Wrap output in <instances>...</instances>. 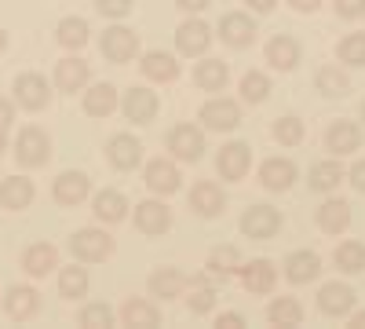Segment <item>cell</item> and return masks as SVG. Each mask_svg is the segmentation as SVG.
I'll return each instance as SVG.
<instances>
[{
  "mask_svg": "<svg viewBox=\"0 0 365 329\" xmlns=\"http://www.w3.org/2000/svg\"><path fill=\"white\" fill-rule=\"evenodd\" d=\"M15 158H19V165H26V168H41V165L51 158V139H48V132L37 128V125L22 128L19 139H15Z\"/></svg>",
  "mask_w": 365,
  "mask_h": 329,
  "instance_id": "cell-1",
  "label": "cell"
},
{
  "mask_svg": "<svg viewBox=\"0 0 365 329\" xmlns=\"http://www.w3.org/2000/svg\"><path fill=\"white\" fill-rule=\"evenodd\" d=\"M70 253L77 260H84V263H99V260H106L113 253V238L106 231H99V227H84V231H77L70 238Z\"/></svg>",
  "mask_w": 365,
  "mask_h": 329,
  "instance_id": "cell-2",
  "label": "cell"
},
{
  "mask_svg": "<svg viewBox=\"0 0 365 329\" xmlns=\"http://www.w3.org/2000/svg\"><path fill=\"white\" fill-rule=\"evenodd\" d=\"M15 103L22 110H44L51 103V84L41 77V74H19L15 77Z\"/></svg>",
  "mask_w": 365,
  "mask_h": 329,
  "instance_id": "cell-3",
  "label": "cell"
},
{
  "mask_svg": "<svg viewBox=\"0 0 365 329\" xmlns=\"http://www.w3.org/2000/svg\"><path fill=\"white\" fill-rule=\"evenodd\" d=\"M99 48H103V55L110 59V63H132L135 51H139V37L128 26H110V29H103Z\"/></svg>",
  "mask_w": 365,
  "mask_h": 329,
  "instance_id": "cell-4",
  "label": "cell"
},
{
  "mask_svg": "<svg viewBox=\"0 0 365 329\" xmlns=\"http://www.w3.org/2000/svg\"><path fill=\"white\" fill-rule=\"evenodd\" d=\"M201 121L212 132H234L241 125V106L234 99H208L201 106Z\"/></svg>",
  "mask_w": 365,
  "mask_h": 329,
  "instance_id": "cell-5",
  "label": "cell"
},
{
  "mask_svg": "<svg viewBox=\"0 0 365 329\" xmlns=\"http://www.w3.org/2000/svg\"><path fill=\"white\" fill-rule=\"evenodd\" d=\"M282 227V216L278 208L270 205H252L245 216H241V231H245V238H256V242H263V238H274Z\"/></svg>",
  "mask_w": 365,
  "mask_h": 329,
  "instance_id": "cell-6",
  "label": "cell"
},
{
  "mask_svg": "<svg viewBox=\"0 0 365 329\" xmlns=\"http://www.w3.org/2000/svg\"><path fill=\"white\" fill-rule=\"evenodd\" d=\"M168 151H172L179 161H197V158L205 154V136H201V128H194V125H175V128L168 132Z\"/></svg>",
  "mask_w": 365,
  "mask_h": 329,
  "instance_id": "cell-7",
  "label": "cell"
},
{
  "mask_svg": "<svg viewBox=\"0 0 365 329\" xmlns=\"http://www.w3.org/2000/svg\"><path fill=\"white\" fill-rule=\"evenodd\" d=\"M120 110H125V117L128 121H135V125H150L154 121V113H158V96L150 92V88H128L125 92V99H120Z\"/></svg>",
  "mask_w": 365,
  "mask_h": 329,
  "instance_id": "cell-8",
  "label": "cell"
},
{
  "mask_svg": "<svg viewBox=\"0 0 365 329\" xmlns=\"http://www.w3.org/2000/svg\"><path fill=\"white\" fill-rule=\"evenodd\" d=\"M4 311L15 322H29V318L41 311V293L34 285H11L4 293Z\"/></svg>",
  "mask_w": 365,
  "mask_h": 329,
  "instance_id": "cell-9",
  "label": "cell"
},
{
  "mask_svg": "<svg viewBox=\"0 0 365 329\" xmlns=\"http://www.w3.org/2000/svg\"><path fill=\"white\" fill-rule=\"evenodd\" d=\"M212 44V29L201 22V19H187L179 29H175V48L179 55H205Z\"/></svg>",
  "mask_w": 365,
  "mask_h": 329,
  "instance_id": "cell-10",
  "label": "cell"
},
{
  "mask_svg": "<svg viewBox=\"0 0 365 329\" xmlns=\"http://www.w3.org/2000/svg\"><path fill=\"white\" fill-rule=\"evenodd\" d=\"M88 77H91V70H88V63L84 59H77V55H66V59H58L55 63V88L58 92H81V88L88 84Z\"/></svg>",
  "mask_w": 365,
  "mask_h": 329,
  "instance_id": "cell-11",
  "label": "cell"
},
{
  "mask_svg": "<svg viewBox=\"0 0 365 329\" xmlns=\"http://www.w3.org/2000/svg\"><path fill=\"white\" fill-rule=\"evenodd\" d=\"M106 158H110V165L113 168H120V172H132L139 161H143V143L135 139V136H113L110 143H106Z\"/></svg>",
  "mask_w": 365,
  "mask_h": 329,
  "instance_id": "cell-12",
  "label": "cell"
},
{
  "mask_svg": "<svg viewBox=\"0 0 365 329\" xmlns=\"http://www.w3.org/2000/svg\"><path fill=\"white\" fill-rule=\"evenodd\" d=\"M318 308H322V315H329V318H344V315H351V308H354V289L344 285V282H329V285H322V293H318Z\"/></svg>",
  "mask_w": 365,
  "mask_h": 329,
  "instance_id": "cell-13",
  "label": "cell"
},
{
  "mask_svg": "<svg viewBox=\"0 0 365 329\" xmlns=\"http://www.w3.org/2000/svg\"><path fill=\"white\" fill-rule=\"evenodd\" d=\"M249 165H252V151H249V143H227L220 158H216V168L223 179H241V176H249Z\"/></svg>",
  "mask_w": 365,
  "mask_h": 329,
  "instance_id": "cell-14",
  "label": "cell"
},
{
  "mask_svg": "<svg viewBox=\"0 0 365 329\" xmlns=\"http://www.w3.org/2000/svg\"><path fill=\"white\" fill-rule=\"evenodd\" d=\"M55 267H58V249L48 246V242H37V246H29L22 253V271L29 278H48Z\"/></svg>",
  "mask_w": 365,
  "mask_h": 329,
  "instance_id": "cell-15",
  "label": "cell"
},
{
  "mask_svg": "<svg viewBox=\"0 0 365 329\" xmlns=\"http://www.w3.org/2000/svg\"><path fill=\"white\" fill-rule=\"evenodd\" d=\"M241 282H245L249 293L263 296V293L274 289V282H278V267L270 260H249V263H241Z\"/></svg>",
  "mask_w": 365,
  "mask_h": 329,
  "instance_id": "cell-16",
  "label": "cell"
},
{
  "mask_svg": "<svg viewBox=\"0 0 365 329\" xmlns=\"http://www.w3.org/2000/svg\"><path fill=\"white\" fill-rule=\"evenodd\" d=\"M135 227L143 234H165L172 227V208L165 201H143V205H135Z\"/></svg>",
  "mask_w": 365,
  "mask_h": 329,
  "instance_id": "cell-17",
  "label": "cell"
},
{
  "mask_svg": "<svg viewBox=\"0 0 365 329\" xmlns=\"http://www.w3.org/2000/svg\"><path fill=\"white\" fill-rule=\"evenodd\" d=\"M220 37H223L230 48H249V44L256 41V22H252L249 15L230 11V15H223V22H220Z\"/></svg>",
  "mask_w": 365,
  "mask_h": 329,
  "instance_id": "cell-18",
  "label": "cell"
},
{
  "mask_svg": "<svg viewBox=\"0 0 365 329\" xmlns=\"http://www.w3.org/2000/svg\"><path fill=\"white\" fill-rule=\"evenodd\" d=\"M88 191H91V183H88V176L84 172H63L55 179V187H51V194H55V201L58 205H81L84 198H88Z\"/></svg>",
  "mask_w": 365,
  "mask_h": 329,
  "instance_id": "cell-19",
  "label": "cell"
},
{
  "mask_svg": "<svg viewBox=\"0 0 365 329\" xmlns=\"http://www.w3.org/2000/svg\"><path fill=\"white\" fill-rule=\"evenodd\" d=\"M259 179L267 191H289L296 183V165L289 158H267L259 165Z\"/></svg>",
  "mask_w": 365,
  "mask_h": 329,
  "instance_id": "cell-20",
  "label": "cell"
},
{
  "mask_svg": "<svg viewBox=\"0 0 365 329\" xmlns=\"http://www.w3.org/2000/svg\"><path fill=\"white\" fill-rule=\"evenodd\" d=\"M146 187L154 191V194H175L179 191V168L172 165V161H165V158H154L146 165Z\"/></svg>",
  "mask_w": 365,
  "mask_h": 329,
  "instance_id": "cell-21",
  "label": "cell"
},
{
  "mask_svg": "<svg viewBox=\"0 0 365 329\" xmlns=\"http://www.w3.org/2000/svg\"><path fill=\"white\" fill-rule=\"evenodd\" d=\"M325 146L332 154H354L358 146H361V128L354 125V121H336V125H329V132H325Z\"/></svg>",
  "mask_w": 365,
  "mask_h": 329,
  "instance_id": "cell-22",
  "label": "cell"
},
{
  "mask_svg": "<svg viewBox=\"0 0 365 329\" xmlns=\"http://www.w3.org/2000/svg\"><path fill=\"white\" fill-rule=\"evenodd\" d=\"M29 201H34V179L8 176L4 183H0V205H4V208L19 213V208H29Z\"/></svg>",
  "mask_w": 365,
  "mask_h": 329,
  "instance_id": "cell-23",
  "label": "cell"
},
{
  "mask_svg": "<svg viewBox=\"0 0 365 329\" xmlns=\"http://www.w3.org/2000/svg\"><path fill=\"white\" fill-rule=\"evenodd\" d=\"M223 205H227L223 191L216 183H208V179H201V183L190 191V208H194L197 216H220Z\"/></svg>",
  "mask_w": 365,
  "mask_h": 329,
  "instance_id": "cell-24",
  "label": "cell"
},
{
  "mask_svg": "<svg viewBox=\"0 0 365 329\" xmlns=\"http://www.w3.org/2000/svg\"><path fill=\"white\" fill-rule=\"evenodd\" d=\"M318 271H322V260H318V253L299 249V253H292V256L285 260V278H289L292 285L314 282V278H318Z\"/></svg>",
  "mask_w": 365,
  "mask_h": 329,
  "instance_id": "cell-25",
  "label": "cell"
},
{
  "mask_svg": "<svg viewBox=\"0 0 365 329\" xmlns=\"http://www.w3.org/2000/svg\"><path fill=\"white\" fill-rule=\"evenodd\" d=\"M91 213H96L99 223H120L128 216V201H125V194H117V191H99L96 201H91Z\"/></svg>",
  "mask_w": 365,
  "mask_h": 329,
  "instance_id": "cell-26",
  "label": "cell"
},
{
  "mask_svg": "<svg viewBox=\"0 0 365 329\" xmlns=\"http://www.w3.org/2000/svg\"><path fill=\"white\" fill-rule=\"evenodd\" d=\"M267 63H270L274 70L289 74V70L299 63V44H296L292 37H285V34L270 37V44H267Z\"/></svg>",
  "mask_w": 365,
  "mask_h": 329,
  "instance_id": "cell-27",
  "label": "cell"
},
{
  "mask_svg": "<svg viewBox=\"0 0 365 329\" xmlns=\"http://www.w3.org/2000/svg\"><path fill=\"white\" fill-rule=\"evenodd\" d=\"M318 227H322L325 234H344V231L351 227V205L340 201V198L325 201V205L318 208Z\"/></svg>",
  "mask_w": 365,
  "mask_h": 329,
  "instance_id": "cell-28",
  "label": "cell"
},
{
  "mask_svg": "<svg viewBox=\"0 0 365 329\" xmlns=\"http://www.w3.org/2000/svg\"><path fill=\"white\" fill-rule=\"evenodd\" d=\"M143 74L150 81H161V84H172L179 77V63H175V55L168 51H146L143 55Z\"/></svg>",
  "mask_w": 365,
  "mask_h": 329,
  "instance_id": "cell-29",
  "label": "cell"
},
{
  "mask_svg": "<svg viewBox=\"0 0 365 329\" xmlns=\"http://www.w3.org/2000/svg\"><path fill=\"white\" fill-rule=\"evenodd\" d=\"M117 110V88L113 84H91L88 92H84V113L91 117H110Z\"/></svg>",
  "mask_w": 365,
  "mask_h": 329,
  "instance_id": "cell-30",
  "label": "cell"
},
{
  "mask_svg": "<svg viewBox=\"0 0 365 329\" xmlns=\"http://www.w3.org/2000/svg\"><path fill=\"white\" fill-rule=\"evenodd\" d=\"M187 289V275L175 271V267H161V271L150 275V293L161 296V300H172V296H182Z\"/></svg>",
  "mask_w": 365,
  "mask_h": 329,
  "instance_id": "cell-31",
  "label": "cell"
},
{
  "mask_svg": "<svg viewBox=\"0 0 365 329\" xmlns=\"http://www.w3.org/2000/svg\"><path fill=\"white\" fill-rule=\"evenodd\" d=\"M194 81H197V88H205V92H223L227 81H230V70H227V63H220V59H205V63H197V70H194Z\"/></svg>",
  "mask_w": 365,
  "mask_h": 329,
  "instance_id": "cell-32",
  "label": "cell"
},
{
  "mask_svg": "<svg viewBox=\"0 0 365 329\" xmlns=\"http://www.w3.org/2000/svg\"><path fill=\"white\" fill-rule=\"evenodd\" d=\"M120 322L135 325V329H154L161 322V315H158V308L150 300H125V308H120Z\"/></svg>",
  "mask_w": 365,
  "mask_h": 329,
  "instance_id": "cell-33",
  "label": "cell"
},
{
  "mask_svg": "<svg viewBox=\"0 0 365 329\" xmlns=\"http://www.w3.org/2000/svg\"><path fill=\"white\" fill-rule=\"evenodd\" d=\"M267 322H270V325H282V329H296V325L303 322L299 300H292V296H278V300L267 308Z\"/></svg>",
  "mask_w": 365,
  "mask_h": 329,
  "instance_id": "cell-34",
  "label": "cell"
},
{
  "mask_svg": "<svg viewBox=\"0 0 365 329\" xmlns=\"http://www.w3.org/2000/svg\"><path fill=\"white\" fill-rule=\"evenodd\" d=\"M84 293H88V271L84 267H63V271H58V296L81 300Z\"/></svg>",
  "mask_w": 365,
  "mask_h": 329,
  "instance_id": "cell-35",
  "label": "cell"
},
{
  "mask_svg": "<svg viewBox=\"0 0 365 329\" xmlns=\"http://www.w3.org/2000/svg\"><path fill=\"white\" fill-rule=\"evenodd\" d=\"M55 37H58V44H63V48L77 51V48L88 44V22L84 19H63V22H58V29H55Z\"/></svg>",
  "mask_w": 365,
  "mask_h": 329,
  "instance_id": "cell-36",
  "label": "cell"
},
{
  "mask_svg": "<svg viewBox=\"0 0 365 329\" xmlns=\"http://www.w3.org/2000/svg\"><path fill=\"white\" fill-rule=\"evenodd\" d=\"M187 285H190L187 304H190V311H194V315H208L212 308H216V289H212L205 278H194V282H187Z\"/></svg>",
  "mask_w": 365,
  "mask_h": 329,
  "instance_id": "cell-37",
  "label": "cell"
},
{
  "mask_svg": "<svg viewBox=\"0 0 365 329\" xmlns=\"http://www.w3.org/2000/svg\"><path fill=\"white\" fill-rule=\"evenodd\" d=\"M344 179V168L336 165V161H318L314 168H311V187L314 191H336V183Z\"/></svg>",
  "mask_w": 365,
  "mask_h": 329,
  "instance_id": "cell-38",
  "label": "cell"
},
{
  "mask_svg": "<svg viewBox=\"0 0 365 329\" xmlns=\"http://www.w3.org/2000/svg\"><path fill=\"white\" fill-rule=\"evenodd\" d=\"M347 88H351V81H347V74L344 70H336V66H325V70H318V92L322 96H347Z\"/></svg>",
  "mask_w": 365,
  "mask_h": 329,
  "instance_id": "cell-39",
  "label": "cell"
},
{
  "mask_svg": "<svg viewBox=\"0 0 365 329\" xmlns=\"http://www.w3.org/2000/svg\"><path fill=\"white\" fill-rule=\"evenodd\" d=\"M336 267H340V271H347V275L365 271V246L361 242H344L336 249Z\"/></svg>",
  "mask_w": 365,
  "mask_h": 329,
  "instance_id": "cell-40",
  "label": "cell"
},
{
  "mask_svg": "<svg viewBox=\"0 0 365 329\" xmlns=\"http://www.w3.org/2000/svg\"><path fill=\"white\" fill-rule=\"evenodd\" d=\"M267 96H270V81L263 74L249 70L245 77H241V99H245V103H263Z\"/></svg>",
  "mask_w": 365,
  "mask_h": 329,
  "instance_id": "cell-41",
  "label": "cell"
},
{
  "mask_svg": "<svg viewBox=\"0 0 365 329\" xmlns=\"http://www.w3.org/2000/svg\"><path fill=\"white\" fill-rule=\"evenodd\" d=\"M208 271H212V275H234V271H241V256H237V249H230V246L216 249V253L208 256Z\"/></svg>",
  "mask_w": 365,
  "mask_h": 329,
  "instance_id": "cell-42",
  "label": "cell"
},
{
  "mask_svg": "<svg viewBox=\"0 0 365 329\" xmlns=\"http://www.w3.org/2000/svg\"><path fill=\"white\" fill-rule=\"evenodd\" d=\"M340 63L365 66V34H351V37L340 41Z\"/></svg>",
  "mask_w": 365,
  "mask_h": 329,
  "instance_id": "cell-43",
  "label": "cell"
},
{
  "mask_svg": "<svg viewBox=\"0 0 365 329\" xmlns=\"http://www.w3.org/2000/svg\"><path fill=\"white\" fill-rule=\"evenodd\" d=\"M274 139L285 143V146L303 143V121L299 117H282V121H274Z\"/></svg>",
  "mask_w": 365,
  "mask_h": 329,
  "instance_id": "cell-44",
  "label": "cell"
},
{
  "mask_svg": "<svg viewBox=\"0 0 365 329\" xmlns=\"http://www.w3.org/2000/svg\"><path fill=\"white\" fill-rule=\"evenodd\" d=\"M81 325H88V329H110L113 325V311L106 304H88L81 311Z\"/></svg>",
  "mask_w": 365,
  "mask_h": 329,
  "instance_id": "cell-45",
  "label": "cell"
},
{
  "mask_svg": "<svg viewBox=\"0 0 365 329\" xmlns=\"http://www.w3.org/2000/svg\"><path fill=\"white\" fill-rule=\"evenodd\" d=\"M96 11L106 19H125L132 11V0H96Z\"/></svg>",
  "mask_w": 365,
  "mask_h": 329,
  "instance_id": "cell-46",
  "label": "cell"
},
{
  "mask_svg": "<svg viewBox=\"0 0 365 329\" xmlns=\"http://www.w3.org/2000/svg\"><path fill=\"white\" fill-rule=\"evenodd\" d=\"M332 4H336V15H344V19L365 15V0H332Z\"/></svg>",
  "mask_w": 365,
  "mask_h": 329,
  "instance_id": "cell-47",
  "label": "cell"
},
{
  "mask_svg": "<svg viewBox=\"0 0 365 329\" xmlns=\"http://www.w3.org/2000/svg\"><path fill=\"white\" fill-rule=\"evenodd\" d=\"M11 121H15V106H11L8 99H0V132H8Z\"/></svg>",
  "mask_w": 365,
  "mask_h": 329,
  "instance_id": "cell-48",
  "label": "cell"
},
{
  "mask_svg": "<svg viewBox=\"0 0 365 329\" xmlns=\"http://www.w3.org/2000/svg\"><path fill=\"white\" fill-rule=\"evenodd\" d=\"M216 325H220V329H241V325H245V318H241L237 311H227V315H220Z\"/></svg>",
  "mask_w": 365,
  "mask_h": 329,
  "instance_id": "cell-49",
  "label": "cell"
},
{
  "mask_svg": "<svg viewBox=\"0 0 365 329\" xmlns=\"http://www.w3.org/2000/svg\"><path fill=\"white\" fill-rule=\"evenodd\" d=\"M351 183H354V191L365 194V161H358V165L351 168Z\"/></svg>",
  "mask_w": 365,
  "mask_h": 329,
  "instance_id": "cell-50",
  "label": "cell"
},
{
  "mask_svg": "<svg viewBox=\"0 0 365 329\" xmlns=\"http://www.w3.org/2000/svg\"><path fill=\"white\" fill-rule=\"evenodd\" d=\"M175 8H182V11H205L208 0H175Z\"/></svg>",
  "mask_w": 365,
  "mask_h": 329,
  "instance_id": "cell-51",
  "label": "cell"
},
{
  "mask_svg": "<svg viewBox=\"0 0 365 329\" xmlns=\"http://www.w3.org/2000/svg\"><path fill=\"white\" fill-rule=\"evenodd\" d=\"M289 4H292L296 11H314V8L322 4V0H289Z\"/></svg>",
  "mask_w": 365,
  "mask_h": 329,
  "instance_id": "cell-52",
  "label": "cell"
},
{
  "mask_svg": "<svg viewBox=\"0 0 365 329\" xmlns=\"http://www.w3.org/2000/svg\"><path fill=\"white\" fill-rule=\"evenodd\" d=\"M249 4H252L256 11H270L274 4H278V0H249Z\"/></svg>",
  "mask_w": 365,
  "mask_h": 329,
  "instance_id": "cell-53",
  "label": "cell"
},
{
  "mask_svg": "<svg viewBox=\"0 0 365 329\" xmlns=\"http://www.w3.org/2000/svg\"><path fill=\"white\" fill-rule=\"evenodd\" d=\"M351 329H365V311H358V315L351 318Z\"/></svg>",
  "mask_w": 365,
  "mask_h": 329,
  "instance_id": "cell-54",
  "label": "cell"
},
{
  "mask_svg": "<svg viewBox=\"0 0 365 329\" xmlns=\"http://www.w3.org/2000/svg\"><path fill=\"white\" fill-rule=\"evenodd\" d=\"M4 48H8V34H4V26H0V55H4Z\"/></svg>",
  "mask_w": 365,
  "mask_h": 329,
  "instance_id": "cell-55",
  "label": "cell"
},
{
  "mask_svg": "<svg viewBox=\"0 0 365 329\" xmlns=\"http://www.w3.org/2000/svg\"><path fill=\"white\" fill-rule=\"evenodd\" d=\"M8 151V132H0V154Z\"/></svg>",
  "mask_w": 365,
  "mask_h": 329,
  "instance_id": "cell-56",
  "label": "cell"
},
{
  "mask_svg": "<svg viewBox=\"0 0 365 329\" xmlns=\"http://www.w3.org/2000/svg\"><path fill=\"white\" fill-rule=\"evenodd\" d=\"M361 121H365V103H361Z\"/></svg>",
  "mask_w": 365,
  "mask_h": 329,
  "instance_id": "cell-57",
  "label": "cell"
}]
</instances>
